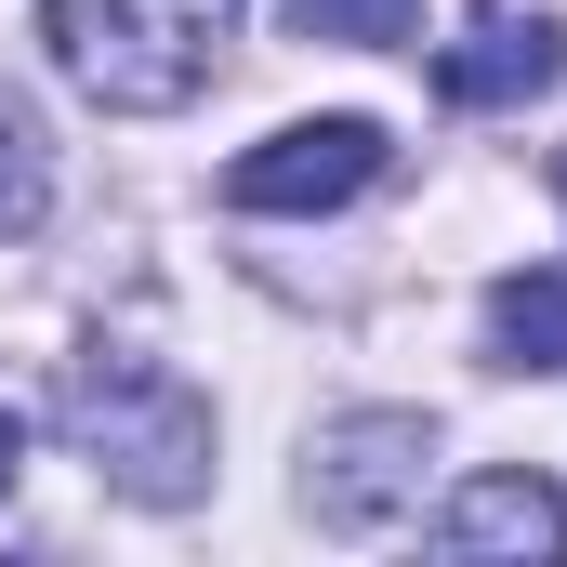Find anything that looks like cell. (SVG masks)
<instances>
[{
    "instance_id": "30bf717a",
    "label": "cell",
    "mask_w": 567,
    "mask_h": 567,
    "mask_svg": "<svg viewBox=\"0 0 567 567\" xmlns=\"http://www.w3.org/2000/svg\"><path fill=\"white\" fill-rule=\"evenodd\" d=\"M13 462H27V423H13V410H0V488H13Z\"/></svg>"
},
{
    "instance_id": "7a4b0ae2",
    "label": "cell",
    "mask_w": 567,
    "mask_h": 567,
    "mask_svg": "<svg viewBox=\"0 0 567 567\" xmlns=\"http://www.w3.org/2000/svg\"><path fill=\"white\" fill-rule=\"evenodd\" d=\"M40 40H53L66 93H93L106 120H172V106L225 66L238 0H53Z\"/></svg>"
},
{
    "instance_id": "52a82bcc",
    "label": "cell",
    "mask_w": 567,
    "mask_h": 567,
    "mask_svg": "<svg viewBox=\"0 0 567 567\" xmlns=\"http://www.w3.org/2000/svg\"><path fill=\"white\" fill-rule=\"evenodd\" d=\"M488 343L515 370H567V278H502L488 290Z\"/></svg>"
},
{
    "instance_id": "8992f818",
    "label": "cell",
    "mask_w": 567,
    "mask_h": 567,
    "mask_svg": "<svg viewBox=\"0 0 567 567\" xmlns=\"http://www.w3.org/2000/svg\"><path fill=\"white\" fill-rule=\"evenodd\" d=\"M449 555H567V488L555 475H462L449 502Z\"/></svg>"
},
{
    "instance_id": "6da1fadb",
    "label": "cell",
    "mask_w": 567,
    "mask_h": 567,
    "mask_svg": "<svg viewBox=\"0 0 567 567\" xmlns=\"http://www.w3.org/2000/svg\"><path fill=\"white\" fill-rule=\"evenodd\" d=\"M53 423H66V449H80L106 488H133V502H158V515L212 488V396H198L172 357H133V343L66 357Z\"/></svg>"
},
{
    "instance_id": "ba28073f",
    "label": "cell",
    "mask_w": 567,
    "mask_h": 567,
    "mask_svg": "<svg viewBox=\"0 0 567 567\" xmlns=\"http://www.w3.org/2000/svg\"><path fill=\"white\" fill-rule=\"evenodd\" d=\"M290 40H343V53H396L423 40V0H278Z\"/></svg>"
},
{
    "instance_id": "5b68a950",
    "label": "cell",
    "mask_w": 567,
    "mask_h": 567,
    "mask_svg": "<svg viewBox=\"0 0 567 567\" xmlns=\"http://www.w3.org/2000/svg\"><path fill=\"white\" fill-rule=\"evenodd\" d=\"M567 80V27L555 13H475L449 53H435V93L449 106H528Z\"/></svg>"
},
{
    "instance_id": "8fae6325",
    "label": "cell",
    "mask_w": 567,
    "mask_h": 567,
    "mask_svg": "<svg viewBox=\"0 0 567 567\" xmlns=\"http://www.w3.org/2000/svg\"><path fill=\"white\" fill-rule=\"evenodd\" d=\"M555 198H567V158H555Z\"/></svg>"
},
{
    "instance_id": "9c48e42d",
    "label": "cell",
    "mask_w": 567,
    "mask_h": 567,
    "mask_svg": "<svg viewBox=\"0 0 567 567\" xmlns=\"http://www.w3.org/2000/svg\"><path fill=\"white\" fill-rule=\"evenodd\" d=\"M40 212H53V158H40L27 120H0V238H27Z\"/></svg>"
},
{
    "instance_id": "3957f363",
    "label": "cell",
    "mask_w": 567,
    "mask_h": 567,
    "mask_svg": "<svg viewBox=\"0 0 567 567\" xmlns=\"http://www.w3.org/2000/svg\"><path fill=\"white\" fill-rule=\"evenodd\" d=\"M423 475H435V423L423 410H343V423L317 435V462H303V502H317V528L383 542V528L423 515Z\"/></svg>"
},
{
    "instance_id": "277c9868",
    "label": "cell",
    "mask_w": 567,
    "mask_h": 567,
    "mask_svg": "<svg viewBox=\"0 0 567 567\" xmlns=\"http://www.w3.org/2000/svg\"><path fill=\"white\" fill-rule=\"evenodd\" d=\"M357 185H383V120H290L225 172L238 212H343Z\"/></svg>"
}]
</instances>
